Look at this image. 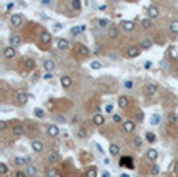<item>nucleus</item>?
Instances as JSON below:
<instances>
[{"label": "nucleus", "mask_w": 178, "mask_h": 177, "mask_svg": "<svg viewBox=\"0 0 178 177\" xmlns=\"http://www.w3.org/2000/svg\"><path fill=\"white\" fill-rule=\"evenodd\" d=\"M9 24H11V27H14V28H19V27H22L24 25V16L22 14H13L9 17Z\"/></svg>", "instance_id": "obj_1"}, {"label": "nucleus", "mask_w": 178, "mask_h": 177, "mask_svg": "<svg viewBox=\"0 0 178 177\" xmlns=\"http://www.w3.org/2000/svg\"><path fill=\"white\" fill-rule=\"evenodd\" d=\"M135 28H136V24L133 20H122L120 22V30L124 33H131Z\"/></svg>", "instance_id": "obj_2"}, {"label": "nucleus", "mask_w": 178, "mask_h": 177, "mask_svg": "<svg viewBox=\"0 0 178 177\" xmlns=\"http://www.w3.org/2000/svg\"><path fill=\"white\" fill-rule=\"evenodd\" d=\"M119 166H122V168L125 166L128 169H133V168H135V162H133L131 157H122L120 162H119Z\"/></svg>", "instance_id": "obj_3"}, {"label": "nucleus", "mask_w": 178, "mask_h": 177, "mask_svg": "<svg viewBox=\"0 0 178 177\" xmlns=\"http://www.w3.org/2000/svg\"><path fill=\"white\" fill-rule=\"evenodd\" d=\"M16 55H17V50H16V47H13V46H8V47H5V49H3V57L7 58V60L14 58Z\"/></svg>", "instance_id": "obj_4"}, {"label": "nucleus", "mask_w": 178, "mask_h": 177, "mask_svg": "<svg viewBox=\"0 0 178 177\" xmlns=\"http://www.w3.org/2000/svg\"><path fill=\"white\" fill-rule=\"evenodd\" d=\"M46 130H47V135L52 136V138H56L59 135V127L56 124H48Z\"/></svg>", "instance_id": "obj_5"}, {"label": "nucleus", "mask_w": 178, "mask_h": 177, "mask_svg": "<svg viewBox=\"0 0 178 177\" xmlns=\"http://www.w3.org/2000/svg\"><path fill=\"white\" fill-rule=\"evenodd\" d=\"M27 102H28V94H27L25 91H19L17 96H16V103L17 105H25Z\"/></svg>", "instance_id": "obj_6"}, {"label": "nucleus", "mask_w": 178, "mask_h": 177, "mask_svg": "<svg viewBox=\"0 0 178 177\" xmlns=\"http://www.w3.org/2000/svg\"><path fill=\"white\" fill-rule=\"evenodd\" d=\"M147 13H148V17H150V19H156V17H159V8L156 7V5H148Z\"/></svg>", "instance_id": "obj_7"}, {"label": "nucleus", "mask_w": 178, "mask_h": 177, "mask_svg": "<svg viewBox=\"0 0 178 177\" xmlns=\"http://www.w3.org/2000/svg\"><path fill=\"white\" fill-rule=\"evenodd\" d=\"M122 129H124L125 133H133L136 129V122L135 121H125L124 124H122Z\"/></svg>", "instance_id": "obj_8"}, {"label": "nucleus", "mask_w": 178, "mask_h": 177, "mask_svg": "<svg viewBox=\"0 0 178 177\" xmlns=\"http://www.w3.org/2000/svg\"><path fill=\"white\" fill-rule=\"evenodd\" d=\"M59 83H61V86H63L64 90H69L74 82H72V77H70V75H63V77L59 79Z\"/></svg>", "instance_id": "obj_9"}, {"label": "nucleus", "mask_w": 178, "mask_h": 177, "mask_svg": "<svg viewBox=\"0 0 178 177\" xmlns=\"http://www.w3.org/2000/svg\"><path fill=\"white\" fill-rule=\"evenodd\" d=\"M141 55V47H137V46H131L128 50H127V57L128 58H136Z\"/></svg>", "instance_id": "obj_10"}, {"label": "nucleus", "mask_w": 178, "mask_h": 177, "mask_svg": "<svg viewBox=\"0 0 178 177\" xmlns=\"http://www.w3.org/2000/svg\"><path fill=\"white\" fill-rule=\"evenodd\" d=\"M13 136H16V138H19V136H22L25 133V127L24 125H20V124H16V125H13Z\"/></svg>", "instance_id": "obj_11"}, {"label": "nucleus", "mask_w": 178, "mask_h": 177, "mask_svg": "<svg viewBox=\"0 0 178 177\" xmlns=\"http://www.w3.org/2000/svg\"><path fill=\"white\" fill-rule=\"evenodd\" d=\"M31 149H33V152H36V154L42 152V149H44L42 141H41V140H33V141H31Z\"/></svg>", "instance_id": "obj_12"}, {"label": "nucleus", "mask_w": 178, "mask_h": 177, "mask_svg": "<svg viewBox=\"0 0 178 177\" xmlns=\"http://www.w3.org/2000/svg\"><path fill=\"white\" fill-rule=\"evenodd\" d=\"M39 41H41L42 44H50V42H52V35H50L48 31L42 30L41 35H39Z\"/></svg>", "instance_id": "obj_13"}, {"label": "nucleus", "mask_w": 178, "mask_h": 177, "mask_svg": "<svg viewBox=\"0 0 178 177\" xmlns=\"http://www.w3.org/2000/svg\"><path fill=\"white\" fill-rule=\"evenodd\" d=\"M92 122H94V125H97V127L103 125V124H105V116H103L102 113L94 114V116H92Z\"/></svg>", "instance_id": "obj_14"}, {"label": "nucleus", "mask_w": 178, "mask_h": 177, "mask_svg": "<svg viewBox=\"0 0 178 177\" xmlns=\"http://www.w3.org/2000/svg\"><path fill=\"white\" fill-rule=\"evenodd\" d=\"M144 90H145V94H147V96H155V94H156V91H158V86L155 85V83H147Z\"/></svg>", "instance_id": "obj_15"}, {"label": "nucleus", "mask_w": 178, "mask_h": 177, "mask_svg": "<svg viewBox=\"0 0 178 177\" xmlns=\"http://www.w3.org/2000/svg\"><path fill=\"white\" fill-rule=\"evenodd\" d=\"M117 105H119L122 110H124V108H128V107H130V99L127 97V96H120L119 101H117Z\"/></svg>", "instance_id": "obj_16"}, {"label": "nucleus", "mask_w": 178, "mask_h": 177, "mask_svg": "<svg viewBox=\"0 0 178 177\" xmlns=\"http://www.w3.org/2000/svg\"><path fill=\"white\" fill-rule=\"evenodd\" d=\"M145 158L150 160V162H155V160L158 158V151L156 149H148V151L145 152Z\"/></svg>", "instance_id": "obj_17"}, {"label": "nucleus", "mask_w": 178, "mask_h": 177, "mask_svg": "<svg viewBox=\"0 0 178 177\" xmlns=\"http://www.w3.org/2000/svg\"><path fill=\"white\" fill-rule=\"evenodd\" d=\"M59 154L56 152V151H50V154H48V162L52 163V165H56L58 162H59Z\"/></svg>", "instance_id": "obj_18"}, {"label": "nucleus", "mask_w": 178, "mask_h": 177, "mask_svg": "<svg viewBox=\"0 0 178 177\" xmlns=\"http://www.w3.org/2000/svg\"><path fill=\"white\" fill-rule=\"evenodd\" d=\"M22 44V39H20V36L19 35H11L9 38V46H13V47H19Z\"/></svg>", "instance_id": "obj_19"}, {"label": "nucleus", "mask_w": 178, "mask_h": 177, "mask_svg": "<svg viewBox=\"0 0 178 177\" xmlns=\"http://www.w3.org/2000/svg\"><path fill=\"white\" fill-rule=\"evenodd\" d=\"M56 46H58V49L59 50H69L70 49V44H69V41L67 39H58V42H56Z\"/></svg>", "instance_id": "obj_20"}, {"label": "nucleus", "mask_w": 178, "mask_h": 177, "mask_svg": "<svg viewBox=\"0 0 178 177\" xmlns=\"http://www.w3.org/2000/svg\"><path fill=\"white\" fill-rule=\"evenodd\" d=\"M25 174H27V177H35V176H38V169H36L35 165H28V166L25 168Z\"/></svg>", "instance_id": "obj_21"}, {"label": "nucleus", "mask_w": 178, "mask_h": 177, "mask_svg": "<svg viewBox=\"0 0 178 177\" xmlns=\"http://www.w3.org/2000/svg\"><path fill=\"white\" fill-rule=\"evenodd\" d=\"M152 39L150 38H144V39H141V49L142 50H148L150 47H152Z\"/></svg>", "instance_id": "obj_22"}, {"label": "nucleus", "mask_w": 178, "mask_h": 177, "mask_svg": "<svg viewBox=\"0 0 178 177\" xmlns=\"http://www.w3.org/2000/svg\"><path fill=\"white\" fill-rule=\"evenodd\" d=\"M167 121H169L170 125H175V124L178 122V114H177L175 111H170V113L167 114Z\"/></svg>", "instance_id": "obj_23"}, {"label": "nucleus", "mask_w": 178, "mask_h": 177, "mask_svg": "<svg viewBox=\"0 0 178 177\" xmlns=\"http://www.w3.org/2000/svg\"><path fill=\"white\" fill-rule=\"evenodd\" d=\"M108 36L109 38H113V39H116V38H117L119 36V28H117V27H109V28H108Z\"/></svg>", "instance_id": "obj_24"}, {"label": "nucleus", "mask_w": 178, "mask_h": 177, "mask_svg": "<svg viewBox=\"0 0 178 177\" xmlns=\"http://www.w3.org/2000/svg\"><path fill=\"white\" fill-rule=\"evenodd\" d=\"M44 69H46L47 72H52V71L55 69V61L53 60H46V61H44Z\"/></svg>", "instance_id": "obj_25"}, {"label": "nucleus", "mask_w": 178, "mask_h": 177, "mask_svg": "<svg viewBox=\"0 0 178 177\" xmlns=\"http://www.w3.org/2000/svg\"><path fill=\"white\" fill-rule=\"evenodd\" d=\"M77 49H78V52H80L81 57H88V55L91 53V50H89L86 46H83V44H78V46H77Z\"/></svg>", "instance_id": "obj_26"}, {"label": "nucleus", "mask_w": 178, "mask_h": 177, "mask_svg": "<svg viewBox=\"0 0 178 177\" xmlns=\"http://www.w3.org/2000/svg\"><path fill=\"white\" fill-rule=\"evenodd\" d=\"M85 28H86L85 25H78V27H72V28H70V35H74V36H77V35H80V33H83V31H85Z\"/></svg>", "instance_id": "obj_27"}, {"label": "nucleus", "mask_w": 178, "mask_h": 177, "mask_svg": "<svg viewBox=\"0 0 178 177\" xmlns=\"http://www.w3.org/2000/svg\"><path fill=\"white\" fill-rule=\"evenodd\" d=\"M119 152H120V147L116 144V143H113V144L109 146V154H111L113 157H117V155H119Z\"/></svg>", "instance_id": "obj_28"}, {"label": "nucleus", "mask_w": 178, "mask_h": 177, "mask_svg": "<svg viewBox=\"0 0 178 177\" xmlns=\"http://www.w3.org/2000/svg\"><path fill=\"white\" fill-rule=\"evenodd\" d=\"M14 165L16 166H28V165H27V158H24V157H16L14 158Z\"/></svg>", "instance_id": "obj_29"}, {"label": "nucleus", "mask_w": 178, "mask_h": 177, "mask_svg": "<svg viewBox=\"0 0 178 177\" xmlns=\"http://www.w3.org/2000/svg\"><path fill=\"white\" fill-rule=\"evenodd\" d=\"M152 20H153V19H150V17L142 19V22H141V27H142L144 30H148L150 27H152Z\"/></svg>", "instance_id": "obj_30"}, {"label": "nucleus", "mask_w": 178, "mask_h": 177, "mask_svg": "<svg viewBox=\"0 0 178 177\" xmlns=\"http://www.w3.org/2000/svg\"><path fill=\"white\" fill-rule=\"evenodd\" d=\"M145 141L152 144V143H155V141H156V135H155L153 132H147V133H145Z\"/></svg>", "instance_id": "obj_31"}, {"label": "nucleus", "mask_w": 178, "mask_h": 177, "mask_svg": "<svg viewBox=\"0 0 178 177\" xmlns=\"http://www.w3.org/2000/svg\"><path fill=\"white\" fill-rule=\"evenodd\" d=\"M70 7H72V9H74V11H80L81 9V0H72Z\"/></svg>", "instance_id": "obj_32"}, {"label": "nucleus", "mask_w": 178, "mask_h": 177, "mask_svg": "<svg viewBox=\"0 0 178 177\" xmlns=\"http://www.w3.org/2000/svg\"><path fill=\"white\" fill-rule=\"evenodd\" d=\"M169 28H170V31L174 33V35H178V20H172Z\"/></svg>", "instance_id": "obj_33"}, {"label": "nucleus", "mask_w": 178, "mask_h": 177, "mask_svg": "<svg viewBox=\"0 0 178 177\" xmlns=\"http://www.w3.org/2000/svg\"><path fill=\"white\" fill-rule=\"evenodd\" d=\"M97 24H98V27H100V28H106V27L109 28V27H111L108 19H98V20H97Z\"/></svg>", "instance_id": "obj_34"}, {"label": "nucleus", "mask_w": 178, "mask_h": 177, "mask_svg": "<svg viewBox=\"0 0 178 177\" xmlns=\"http://www.w3.org/2000/svg\"><path fill=\"white\" fill-rule=\"evenodd\" d=\"M86 176H88V177H97V169L94 168V166H91V168L86 171Z\"/></svg>", "instance_id": "obj_35"}, {"label": "nucleus", "mask_w": 178, "mask_h": 177, "mask_svg": "<svg viewBox=\"0 0 178 177\" xmlns=\"http://www.w3.org/2000/svg\"><path fill=\"white\" fill-rule=\"evenodd\" d=\"M35 116H36V118H39V119H42L44 116H46V113H44L42 108H35Z\"/></svg>", "instance_id": "obj_36"}, {"label": "nucleus", "mask_w": 178, "mask_h": 177, "mask_svg": "<svg viewBox=\"0 0 178 177\" xmlns=\"http://www.w3.org/2000/svg\"><path fill=\"white\" fill-rule=\"evenodd\" d=\"M150 174H152V176H158L159 174V166H158V165H152V168H150Z\"/></svg>", "instance_id": "obj_37"}, {"label": "nucleus", "mask_w": 178, "mask_h": 177, "mask_svg": "<svg viewBox=\"0 0 178 177\" xmlns=\"http://www.w3.org/2000/svg\"><path fill=\"white\" fill-rule=\"evenodd\" d=\"M124 88H125V90H133V88H135L133 80H125V82H124Z\"/></svg>", "instance_id": "obj_38"}, {"label": "nucleus", "mask_w": 178, "mask_h": 177, "mask_svg": "<svg viewBox=\"0 0 178 177\" xmlns=\"http://www.w3.org/2000/svg\"><path fill=\"white\" fill-rule=\"evenodd\" d=\"M0 174H2V176H7V174H8V166H7V163H0Z\"/></svg>", "instance_id": "obj_39"}, {"label": "nucleus", "mask_w": 178, "mask_h": 177, "mask_svg": "<svg viewBox=\"0 0 178 177\" xmlns=\"http://www.w3.org/2000/svg\"><path fill=\"white\" fill-rule=\"evenodd\" d=\"M77 135H78L80 138H86V136H88V132L83 129V127H78V130H77Z\"/></svg>", "instance_id": "obj_40"}, {"label": "nucleus", "mask_w": 178, "mask_h": 177, "mask_svg": "<svg viewBox=\"0 0 178 177\" xmlns=\"http://www.w3.org/2000/svg\"><path fill=\"white\" fill-rule=\"evenodd\" d=\"M141 144H142V140H141L139 136L133 138V146H135V147H141Z\"/></svg>", "instance_id": "obj_41"}, {"label": "nucleus", "mask_w": 178, "mask_h": 177, "mask_svg": "<svg viewBox=\"0 0 178 177\" xmlns=\"http://www.w3.org/2000/svg\"><path fill=\"white\" fill-rule=\"evenodd\" d=\"M169 57H170V58H177V57H178V52H177L175 47H170V49H169Z\"/></svg>", "instance_id": "obj_42"}, {"label": "nucleus", "mask_w": 178, "mask_h": 177, "mask_svg": "<svg viewBox=\"0 0 178 177\" xmlns=\"http://www.w3.org/2000/svg\"><path fill=\"white\" fill-rule=\"evenodd\" d=\"M135 119H136V122H142V121H144V113L142 111H136Z\"/></svg>", "instance_id": "obj_43"}, {"label": "nucleus", "mask_w": 178, "mask_h": 177, "mask_svg": "<svg viewBox=\"0 0 178 177\" xmlns=\"http://www.w3.org/2000/svg\"><path fill=\"white\" fill-rule=\"evenodd\" d=\"M100 68H102V63H100V61H92V63H91V69L97 71V69H100Z\"/></svg>", "instance_id": "obj_44"}, {"label": "nucleus", "mask_w": 178, "mask_h": 177, "mask_svg": "<svg viewBox=\"0 0 178 177\" xmlns=\"http://www.w3.org/2000/svg\"><path fill=\"white\" fill-rule=\"evenodd\" d=\"M170 171L174 174H178V160H175L174 163H172V168H170Z\"/></svg>", "instance_id": "obj_45"}, {"label": "nucleus", "mask_w": 178, "mask_h": 177, "mask_svg": "<svg viewBox=\"0 0 178 177\" xmlns=\"http://www.w3.org/2000/svg\"><path fill=\"white\" fill-rule=\"evenodd\" d=\"M56 122L64 124V122H66V116H64V114H58V116H56Z\"/></svg>", "instance_id": "obj_46"}, {"label": "nucleus", "mask_w": 178, "mask_h": 177, "mask_svg": "<svg viewBox=\"0 0 178 177\" xmlns=\"http://www.w3.org/2000/svg\"><path fill=\"white\" fill-rule=\"evenodd\" d=\"M8 129V122H7V121H0V130H7Z\"/></svg>", "instance_id": "obj_47"}, {"label": "nucleus", "mask_w": 178, "mask_h": 177, "mask_svg": "<svg viewBox=\"0 0 178 177\" xmlns=\"http://www.w3.org/2000/svg\"><path fill=\"white\" fill-rule=\"evenodd\" d=\"M159 122V114H153V118H152V124L153 125H156Z\"/></svg>", "instance_id": "obj_48"}, {"label": "nucleus", "mask_w": 178, "mask_h": 177, "mask_svg": "<svg viewBox=\"0 0 178 177\" xmlns=\"http://www.w3.org/2000/svg\"><path fill=\"white\" fill-rule=\"evenodd\" d=\"M113 121H114L116 124H117V122H120V121H122V118H120V114H114V113H113Z\"/></svg>", "instance_id": "obj_49"}, {"label": "nucleus", "mask_w": 178, "mask_h": 177, "mask_svg": "<svg viewBox=\"0 0 178 177\" xmlns=\"http://www.w3.org/2000/svg\"><path fill=\"white\" fill-rule=\"evenodd\" d=\"M14 177H27V174H25V171H16Z\"/></svg>", "instance_id": "obj_50"}, {"label": "nucleus", "mask_w": 178, "mask_h": 177, "mask_svg": "<svg viewBox=\"0 0 178 177\" xmlns=\"http://www.w3.org/2000/svg\"><path fill=\"white\" fill-rule=\"evenodd\" d=\"M105 110H106V113H108V114H111V113H113V105L108 103L106 107H105Z\"/></svg>", "instance_id": "obj_51"}, {"label": "nucleus", "mask_w": 178, "mask_h": 177, "mask_svg": "<svg viewBox=\"0 0 178 177\" xmlns=\"http://www.w3.org/2000/svg\"><path fill=\"white\" fill-rule=\"evenodd\" d=\"M52 77H53V74H52V72H46V74H44V77H42V79H44V80H50Z\"/></svg>", "instance_id": "obj_52"}, {"label": "nucleus", "mask_w": 178, "mask_h": 177, "mask_svg": "<svg viewBox=\"0 0 178 177\" xmlns=\"http://www.w3.org/2000/svg\"><path fill=\"white\" fill-rule=\"evenodd\" d=\"M14 7H16V3H14V2H9V3L7 5V9L11 11V9H14Z\"/></svg>", "instance_id": "obj_53"}, {"label": "nucleus", "mask_w": 178, "mask_h": 177, "mask_svg": "<svg viewBox=\"0 0 178 177\" xmlns=\"http://www.w3.org/2000/svg\"><path fill=\"white\" fill-rule=\"evenodd\" d=\"M144 68H145V69H152V61H145V63H144Z\"/></svg>", "instance_id": "obj_54"}, {"label": "nucleus", "mask_w": 178, "mask_h": 177, "mask_svg": "<svg viewBox=\"0 0 178 177\" xmlns=\"http://www.w3.org/2000/svg\"><path fill=\"white\" fill-rule=\"evenodd\" d=\"M61 27H63L61 24H55V25H53V30H56V31H58V30H61Z\"/></svg>", "instance_id": "obj_55"}, {"label": "nucleus", "mask_w": 178, "mask_h": 177, "mask_svg": "<svg viewBox=\"0 0 178 177\" xmlns=\"http://www.w3.org/2000/svg\"><path fill=\"white\" fill-rule=\"evenodd\" d=\"M97 149H98V152H100V154H103V149H102V146H98V144H97Z\"/></svg>", "instance_id": "obj_56"}, {"label": "nucleus", "mask_w": 178, "mask_h": 177, "mask_svg": "<svg viewBox=\"0 0 178 177\" xmlns=\"http://www.w3.org/2000/svg\"><path fill=\"white\" fill-rule=\"evenodd\" d=\"M102 177H109V173H106V171H105V173L102 174Z\"/></svg>", "instance_id": "obj_57"}, {"label": "nucleus", "mask_w": 178, "mask_h": 177, "mask_svg": "<svg viewBox=\"0 0 178 177\" xmlns=\"http://www.w3.org/2000/svg\"><path fill=\"white\" fill-rule=\"evenodd\" d=\"M50 3V0H42V5H48Z\"/></svg>", "instance_id": "obj_58"}, {"label": "nucleus", "mask_w": 178, "mask_h": 177, "mask_svg": "<svg viewBox=\"0 0 178 177\" xmlns=\"http://www.w3.org/2000/svg\"><path fill=\"white\" fill-rule=\"evenodd\" d=\"M120 177H131V176H130V174H125V173H124V174H120Z\"/></svg>", "instance_id": "obj_59"}, {"label": "nucleus", "mask_w": 178, "mask_h": 177, "mask_svg": "<svg viewBox=\"0 0 178 177\" xmlns=\"http://www.w3.org/2000/svg\"><path fill=\"white\" fill-rule=\"evenodd\" d=\"M113 2H116V3H120V2H122V0H113Z\"/></svg>", "instance_id": "obj_60"}, {"label": "nucleus", "mask_w": 178, "mask_h": 177, "mask_svg": "<svg viewBox=\"0 0 178 177\" xmlns=\"http://www.w3.org/2000/svg\"><path fill=\"white\" fill-rule=\"evenodd\" d=\"M63 2H72V0H63Z\"/></svg>", "instance_id": "obj_61"}, {"label": "nucleus", "mask_w": 178, "mask_h": 177, "mask_svg": "<svg viewBox=\"0 0 178 177\" xmlns=\"http://www.w3.org/2000/svg\"><path fill=\"white\" fill-rule=\"evenodd\" d=\"M35 177H39V176H35Z\"/></svg>", "instance_id": "obj_62"}, {"label": "nucleus", "mask_w": 178, "mask_h": 177, "mask_svg": "<svg viewBox=\"0 0 178 177\" xmlns=\"http://www.w3.org/2000/svg\"><path fill=\"white\" fill-rule=\"evenodd\" d=\"M177 160H178V157H177Z\"/></svg>", "instance_id": "obj_63"}]
</instances>
